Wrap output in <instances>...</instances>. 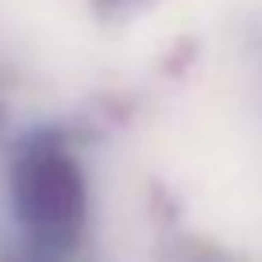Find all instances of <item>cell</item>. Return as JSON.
I'll list each match as a JSON object with an SVG mask.
<instances>
[{"label": "cell", "mask_w": 262, "mask_h": 262, "mask_svg": "<svg viewBox=\"0 0 262 262\" xmlns=\"http://www.w3.org/2000/svg\"><path fill=\"white\" fill-rule=\"evenodd\" d=\"M12 205H16L31 262H66L85 231L89 193L77 158L58 135L39 131L19 147L12 162Z\"/></svg>", "instance_id": "obj_1"}, {"label": "cell", "mask_w": 262, "mask_h": 262, "mask_svg": "<svg viewBox=\"0 0 262 262\" xmlns=\"http://www.w3.org/2000/svg\"><path fill=\"white\" fill-rule=\"evenodd\" d=\"M100 4H108V8H127V4H135V0H100Z\"/></svg>", "instance_id": "obj_2"}]
</instances>
